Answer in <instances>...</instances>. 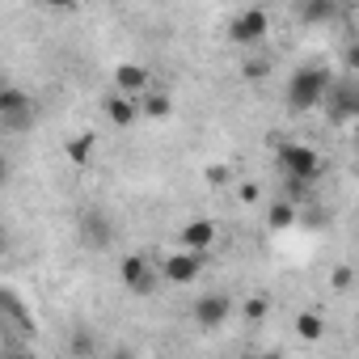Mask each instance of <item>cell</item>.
<instances>
[{
	"label": "cell",
	"instance_id": "6da1fadb",
	"mask_svg": "<svg viewBox=\"0 0 359 359\" xmlns=\"http://www.w3.org/2000/svg\"><path fill=\"white\" fill-rule=\"evenodd\" d=\"M334 81H338V76H334L330 68H321V64L296 68V72L287 76V93H283L287 110H292V114L321 110V106H325V97H330V89H334Z\"/></svg>",
	"mask_w": 359,
	"mask_h": 359
},
{
	"label": "cell",
	"instance_id": "7a4b0ae2",
	"mask_svg": "<svg viewBox=\"0 0 359 359\" xmlns=\"http://www.w3.org/2000/svg\"><path fill=\"white\" fill-rule=\"evenodd\" d=\"M275 165L283 169L287 182L296 187H313L321 182V173H325V161L313 144H300V140H279L275 144Z\"/></svg>",
	"mask_w": 359,
	"mask_h": 359
},
{
	"label": "cell",
	"instance_id": "3957f363",
	"mask_svg": "<svg viewBox=\"0 0 359 359\" xmlns=\"http://www.w3.org/2000/svg\"><path fill=\"white\" fill-rule=\"evenodd\" d=\"M34 123H39V106H34V97H30L26 89H18V85H5V89H0V127L13 131V135H22V131H30Z\"/></svg>",
	"mask_w": 359,
	"mask_h": 359
},
{
	"label": "cell",
	"instance_id": "277c9868",
	"mask_svg": "<svg viewBox=\"0 0 359 359\" xmlns=\"http://www.w3.org/2000/svg\"><path fill=\"white\" fill-rule=\"evenodd\" d=\"M321 110H325V118H330L334 127H342V123H351V118L359 123V81H355V76H338Z\"/></svg>",
	"mask_w": 359,
	"mask_h": 359
},
{
	"label": "cell",
	"instance_id": "5b68a950",
	"mask_svg": "<svg viewBox=\"0 0 359 359\" xmlns=\"http://www.w3.org/2000/svg\"><path fill=\"white\" fill-rule=\"evenodd\" d=\"M118 279H123V287H127L131 296H152L156 283H165V279H161V266H152L144 254H127L123 266H118Z\"/></svg>",
	"mask_w": 359,
	"mask_h": 359
},
{
	"label": "cell",
	"instance_id": "8992f818",
	"mask_svg": "<svg viewBox=\"0 0 359 359\" xmlns=\"http://www.w3.org/2000/svg\"><path fill=\"white\" fill-rule=\"evenodd\" d=\"M271 34V13L266 9H241L229 22V43L233 47H258Z\"/></svg>",
	"mask_w": 359,
	"mask_h": 359
},
{
	"label": "cell",
	"instance_id": "52a82bcc",
	"mask_svg": "<svg viewBox=\"0 0 359 359\" xmlns=\"http://www.w3.org/2000/svg\"><path fill=\"white\" fill-rule=\"evenodd\" d=\"M233 296L229 292H203L199 300H195V325L199 330H220L229 317H233Z\"/></svg>",
	"mask_w": 359,
	"mask_h": 359
},
{
	"label": "cell",
	"instance_id": "ba28073f",
	"mask_svg": "<svg viewBox=\"0 0 359 359\" xmlns=\"http://www.w3.org/2000/svg\"><path fill=\"white\" fill-rule=\"evenodd\" d=\"M199 271H203V254H191V250H177V254H165L161 258V279L165 283H177V287L195 283Z\"/></svg>",
	"mask_w": 359,
	"mask_h": 359
},
{
	"label": "cell",
	"instance_id": "9c48e42d",
	"mask_svg": "<svg viewBox=\"0 0 359 359\" xmlns=\"http://www.w3.org/2000/svg\"><path fill=\"white\" fill-rule=\"evenodd\" d=\"M148 85H152V72L144 64H118L114 68V93H127L135 102L148 97Z\"/></svg>",
	"mask_w": 359,
	"mask_h": 359
},
{
	"label": "cell",
	"instance_id": "30bf717a",
	"mask_svg": "<svg viewBox=\"0 0 359 359\" xmlns=\"http://www.w3.org/2000/svg\"><path fill=\"white\" fill-rule=\"evenodd\" d=\"M216 220H191V224H182L177 229V241H182V250H191V254H208L212 245H216Z\"/></svg>",
	"mask_w": 359,
	"mask_h": 359
},
{
	"label": "cell",
	"instance_id": "8fae6325",
	"mask_svg": "<svg viewBox=\"0 0 359 359\" xmlns=\"http://www.w3.org/2000/svg\"><path fill=\"white\" fill-rule=\"evenodd\" d=\"M102 110H106L110 127H131V123L144 114V106H140L135 97H127V93H106V97H102Z\"/></svg>",
	"mask_w": 359,
	"mask_h": 359
},
{
	"label": "cell",
	"instance_id": "7c38bea8",
	"mask_svg": "<svg viewBox=\"0 0 359 359\" xmlns=\"http://www.w3.org/2000/svg\"><path fill=\"white\" fill-rule=\"evenodd\" d=\"M81 237H85L89 250H106V245L114 241V224H110V216H102V212H85V220H81Z\"/></svg>",
	"mask_w": 359,
	"mask_h": 359
},
{
	"label": "cell",
	"instance_id": "4fadbf2b",
	"mask_svg": "<svg viewBox=\"0 0 359 359\" xmlns=\"http://www.w3.org/2000/svg\"><path fill=\"white\" fill-rule=\"evenodd\" d=\"M334 18H338L334 0H304V5H296V22H304V26H321V22H334Z\"/></svg>",
	"mask_w": 359,
	"mask_h": 359
},
{
	"label": "cell",
	"instance_id": "5bb4252c",
	"mask_svg": "<svg viewBox=\"0 0 359 359\" xmlns=\"http://www.w3.org/2000/svg\"><path fill=\"white\" fill-rule=\"evenodd\" d=\"M296 334H300L304 342H321V338H325V321H321V313H313V309L296 313Z\"/></svg>",
	"mask_w": 359,
	"mask_h": 359
},
{
	"label": "cell",
	"instance_id": "9a60e30c",
	"mask_svg": "<svg viewBox=\"0 0 359 359\" xmlns=\"http://www.w3.org/2000/svg\"><path fill=\"white\" fill-rule=\"evenodd\" d=\"M300 220V212H296V203H271L266 208V229H275V233H283V229H292Z\"/></svg>",
	"mask_w": 359,
	"mask_h": 359
},
{
	"label": "cell",
	"instance_id": "2e32d148",
	"mask_svg": "<svg viewBox=\"0 0 359 359\" xmlns=\"http://www.w3.org/2000/svg\"><path fill=\"white\" fill-rule=\"evenodd\" d=\"M140 106H144V114H148V118H169V114H173V97H169V93H161V89H156V93H148Z\"/></svg>",
	"mask_w": 359,
	"mask_h": 359
},
{
	"label": "cell",
	"instance_id": "e0dca14e",
	"mask_svg": "<svg viewBox=\"0 0 359 359\" xmlns=\"http://www.w3.org/2000/svg\"><path fill=\"white\" fill-rule=\"evenodd\" d=\"M266 313H271V300H266V296H245V300H241V317H245L250 325H258Z\"/></svg>",
	"mask_w": 359,
	"mask_h": 359
},
{
	"label": "cell",
	"instance_id": "ac0fdd59",
	"mask_svg": "<svg viewBox=\"0 0 359 359\" xmlns=\"http://www.w3.org/2000/svg\"><path fill=\"white\" fill-rule=\"evenodd\" d=\"M266 72H271V60H266V55H258V60H245V68H241V76H245V81H262Z\"/></svg>",
	"mask_w": 359,
	"mask_h": 359
},
{
	"label": "cell",
	"instance_id": "d6986e66",
	"mask_svg": "<svg viewBox=\"0 0 359 359\" xmlns=\"http://www.w3.org/2000/svg\"><path fill=\"white\" fill-rule=\"evenodd\" d=\"M72 355H76V359H89V355H93V334H89V330H76V334H72Z\"/></svg>",
	"mask_w": 359,
	"mask_h": 359
},
{
	"label": "cell",
	"instance_id": "ffe728a7",
	"mask_svg": "<svg viewBox=\"0 0 359 359\" xmlns=\"http://www.w3.org/2000/svg\"><path fill=\"white\" fill-rule=\"evenodd\" d=\"M342 68H346V76H355V81H359V39H351V43H346V51H342Z\"/></svg>",
	"mask_w": 359,
	"mask_h": 359
},
{
	"label": "cell",
	"instance_id": "44dd1931",
	"mask_svg": "<svg viewBox=\"0 0 359 359\" xmlns=\"http://www.w3.org/2000/svg\"><path fill=\"white\" fill-rule=\"evenodd\" d=\"M351 279H355V271H351V266H334L330 287H334V292H346V287H351Z\"/></svg>",
	"mask_w": 359,
	"mask_h": 359
},
{
	"label": "cell",
	"instance_id": "7402d4cb",
	"mask_svg": "<svg viewBox=\"0 0 359 359\" xmlns=\"http://www.w3.org/2000/svg\"><path fill=\"white\" fill-rule=\"evenodd\" d=\"M89 148H93V135H81L72 148H68V156L76 161V165H85V156H89Z\"/></svg>",
	"mask_w": 359,
	"mask_h": 359
},
{
	"label": "cell",
	"instance_id": "603a6c76",
	"mask_svg": "<svg viewBox=\"0 0 359 359\" xmlns=\"http://www.w3.org/2000/svg\"><path fill=\"white\" fill-rule=\"evenodd\" d=\"M237 199H241V203H258V199H262V187H258V182H241Z\"/></svg>",
	"mask_w": 359,
	"mask_h": 359
},
{
	"label": "cell",
	"instance_id": "cb8c5ba5",
	"mask_svg": "<svg viewBox=\"0 0 359 359\" xmlns=\"http://www.w3.org/2000/svg\"><path fill=\"white\" fill-rule=\"evenodd\" d=\"M208 182H212V187L229 182V165H212V169H208Z\"/></svg>",
	"mask_w": 359,
	"mask_h": 359
},
{
	"label": "cell",
	"instance_id": "d4e9b609",
	"mask_svg": "<svg viewBox=\"0 0 359 359\" xmlns=\"http://www.w3.org/2000/svg\"><path fill=\"white\" fill-rule=\"evenodd\" d=\"M110 359H140V355H135V351H131V346H118V351H114V355H110Z\"/></svg>",
	"mask_w": 359,
	"mask_h": 359
},
{
	"label": "cell",
	"instance_id": "484cf974",
	"mask_svg": "<svg viewBox=\"0 0 359 359\" xmlns=\"http://www.w3.org/2000/svg\"><path fill=\"white\" fill-rule=\"evenodd\" d=\"M254 359H283L279 351H262V355H254Z\"/></svg>",
	"mask_w": 359,
	"mask_h": 359
},
{
	"label": "cell",
	"instance_id": "4316f807",
	"mask_svg": "<svg viewBox=\"0 0 359 359\" xmlns=\"http://www.w3.org/2000/svg\"><path fill=\"white\" fill-rule=\"evenodd\" d=\"M9 359H34V355H9Z\"/></svg>",
	"mask_w": 359,
	"mask_h": 359
},
{
	"label": "cell",
	"instance_id": "83f0119b",
	"mask_svg": "<svg viewBox=\"0 0 359 359\" xmlns=\"http://www.w3.org/2000/svg\"><path fill=\"white\" fill-rule=\"evenodd\" d=\"M355 144H359V123H355Z\"/></svg>",
	"mask_w": 359,
	"mask_h": 359
},
{
	"label": "cell",
	"instance_id": "f1b7e54d",
	"mask_svg": "<svg viewBox=\"0 0 359 359\" xmlns=\"http://www.w3.org/2000/svg\"><path fill=\"white\" fill-rule=\"evenodd\" d=\"M250 359H254V355H250Z\"/></svg>",
	"mask_w": 359,
	"mask_h": 359
}]
</instances>
